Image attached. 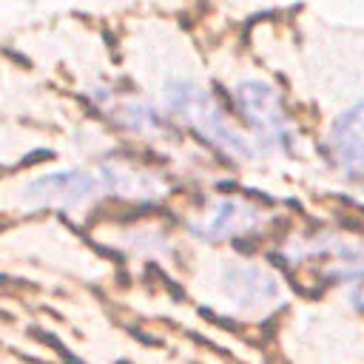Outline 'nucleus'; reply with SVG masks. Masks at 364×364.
<instances>
[{
	"instance_id": "nucleus-6",
	"label": "nucleus",
	"mask_w": 364,
	"mask_h": 364,
	"mask_svg": "<svg viewBox=\"0 0 364 364\" xmlns=\"http://www.w3.org/2000/svg\"><path fill=\"white\" fill-rule=\"evenodd\" d=\"M225 284L233 293V299L247 304V307H259V304L270 301L273 296H279L276 279L267 270L256 267V264H233L228 270Z\"/></svg>"
},
{
	"instance_id": "nucleus-4",
	"label": "nucleus",
	"mask_w": 364,
	"mask_h": 364,
	"mask_svg": "<svg viewBox=\"0 0 364 364\" xmlns=\"http://www.w3.org/2000/svg\"><path fill=\"white\" fill-rule=\"evenodd\" d=\"M327 145L338 171L347 179L364 185V100L344 108L333 119Z\"/></svg>"
},
{
	"instance_id": "nucleus-2",
	"label": "nucleus",
	"mask_w": 364,
	"mask_h": 364,
	"mask_svg": "<svg viewBox=\"0 0 364 364\" xmlns=\"http://www.w3.org/2000/svg\"><path fill=\"white\" fill-rule=\"evenodd\" d=\"M233 100L239 114L245 117V122L256 131V136L262 142H267L270 148H290L293 145V125L284 114L282 97L270 82L262 80H242L233 88Z\"/></svg>"
},
{
	"instance_id": "nucleus-1",
	"label": "nucleus",
	"mask_w": 364,
	"mask_h": 364,
	"mask_svg": "<svg viewBox=\"0 0 364 364\" xmlns=\"http://www.w3.org/2000/svg\"><path fill=\"white\" fill-rule=\"evenodd\" d=\"M165 102L185 125H191L202 139H208L228 156L242 159V162L256 159V154H259L256 142H250V136H245L242 131H236L230 125L228 114L222 111V105L205 85H199L193 80H168Z\"/></svg>"
},
{
	"instance_id": "nucleus-5",
	"label": "nucleus",
	"mask_w": 364,
	"mask_h": 364,
	"mask_svg": "<svg viewBox=\"0 0 364 364\" xmlns=\"http://www.w3.org/2000/svg\"><path fill=\"white\" fill-rule=\"evenodd\" d=\"M262 222V210L250 202H239V199H222L213 213L202 222V236L205 239H225V236H236L245 230H253Z\"/></svg>"
},
{
	"instance_id": "nucleus-3",
	"label": "nucleus",
	"mask_w": 364,
	"mask_h": 364,
	"mask_svg": "<svg viewBox=\"0 0 364 364\" xmlns=\"http://www.w3.org/2000/svg\"><path fill=\"white\" fill-rule=\"evenodd\" d=\"M102 191H111L105 168L100 173L77 171V168L57 171V173H46L26 185L28 199H34L37 205H51V208H74L88 199H97Z\"/></svg>"
}]
</instances>
